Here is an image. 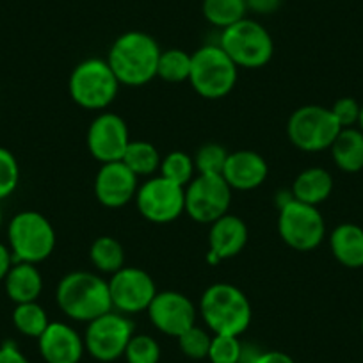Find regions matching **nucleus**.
Segmentation results:
<instances>
[{"label": "nucleus", "instance_id": "cd10ccee", "mask_svg": "<svg viewBox=\"0 0 363 363\" xmlns=\"http://www.w3.org/2000/svg\"><path fill=\"white\" fill-rule=\"evenodd\" d=\"M13 324L22 335L30 338H40L43 331L47 330L50 320H48L47 312L36 301L20 303L13 310Z\"/></svg>", "mask_w": 363, "mask_h": 363}, {"label": "nucleus", "instance_id": "58836bf2", "mask_svg": "<svg viewBox=\"0 0 363 363\" xmlns=\"http://www.w3.org/2000/svg\"><path fill=\"white\" fill-rule=\"evenodd\" d=\"M13 267V255L4 244H0V281L8 277L9 269Z\"/></svg>", "mask_w": 363, "mask_h": 363}, {"label": "nucleus", "instance_id": "7ed1b4c3", "mask_svg": "<svg viewBox=\"0 0 363 363\" xmlns=\"http://www.w3.org/2000/svg\"><path fill=\"white\" fill-rule=\"evenodd\" d=\"M200 312L212 335L240 337L250 328L251 303L239 287L232 284H214L200 299Z\"/></svg>", "mask_w": 363, "mask_h": 363}, {"label": "nucleus", "instance_id": "4468645a", "mask_svg": "<svg viewBox=\"0 0 363 363\" xmlns=\"http://www.w3.org/2000/svg\"><path fill=\"white\" fill-rule=\"evenodd\" d=\"M127 121L114 113H102L91 121L87 130L89 153L102 164L116 162L125 155L130 143Z\"/></svg>", "mask_w": 363, "mask_h": 363}, {"label": "nucleus", "instance_id": "6ab92c4d", "mask_svg": "<svg viewBox=\"0 0 363 363\" xmlns=\"http://www.w3.org/2000/svg\"><path fill=\"white\" fill-rule=\"evenodd\" d=\"M269 174V166L260 153L253 150L232 152L226 159L223 178L232 189L253 191L260 187Z\"/></svg>", "mask_w": 363, "mask_h": 363}, {"label": "nucleus", "instance_id": "a878e982", "mask_svg": "<svg viewBox=\"0 0 363 363\" xmlns=\"http://www.w3.org/2000/svg\"><path fill=\"white\" fill-rule=\"evenodd\" d=\"M203 16L208 23L219 29L233 26L246 18V0H203Z\"/></svg>", "mask_w": 363, "mask_h": 363}, {"label": "nucleus", "instance_id": "a19ab883", "mask_svg": "<svg viewBox=\"0 0 363 363\" xmlns=\"http://www.w3.org/2000/svg\"><path fill=\"white\" fill-rule=\"evenodd\" d=\"M0 225H2V212H0Z\"/></svg>", "mask_w": 363, "mask_h": 363}, {"label": "nucleus", "instance_id": "f704fd0d", "mask_svg": "<svg viewBox=\"0 0 363 363\" xmlns=\"http://www.w3.org/2000/svg\"><path fill=\"white\" fill-rule=\"evenodd\" d=\"M359 111H362V106L351 96H344V99L337 100L331 107V113H333L335 120L338 121L342 128H352L354 125H358Z\"/></svg>", "mask_w": 363, "mask_h": 363}, {"label": "nucleus", "instance_id": "a211bd4d", "mask_svg": "<svg viewBox=\"0 0 363 363\" xmlns=\"http://www.w3.org/2000/svg\"><path fill=\"white\" fill-rule=\"evenodd\" d=\"M247 242V226L240 218L225 214L211 225L208 232V257L212 265L237 257Z\"/></svg>", "mask_w": 363, "mask_h": 363}, {"label": "nucleus", "instance_id": "79ce46f5", "mask_svg": "<svg viewBox=\"0 0 363 363\" xmlns=\"http://www.w3.org/2000/svg\"><path fill=\"white\" fill-rule=\"evenodd\" d=\"M362 333H363V319H362Z\"/></svg>", "mask_w": 363, "mask_h": 363}, {"label": "nucleus", "instance_id": "1a4fd4ad", "mask_svg": "<svg viewBox=\"0 0 363 363\" xmlns=\"http://www.w3.org/2000/svg\"><path fill=\"white\" fill-rule=\"evenodd\" d=\"M132 335H134L132 320L125 313L111 310L87 323L84 333L86 352L102 363L116 362L125 354Z\"/></svg>", "mask_w": 363, "mask_h": 363}, {"label": "nucleus", "instance_id": "473e14b6", "mask_svg": "<svg viewBox=\"0 0 363 363\" xmlns=\"http://www.w3.org/2000/svg\"><path fill=\"white\" fill-rule=\"evenodd\" d=\"M127 363H159L160 345L150 335H132L127 349H125Z\"/></svg>", "mask_w": 363, "mask_h": 363}, {"label": "nucleus", "instance_id": "9d476101", "mask_svg": "<svg viewBox=\"0 0 363 363\" xmlns=\"http://www.w3.org/2000/svg\"><path fill=\"white\" fill-rule=\"evenodd\" d=\"M278 232L284 242L292 250L312 251L324 240L326 223L319 208L292 198L284 207H280Z\"/></svg>", "mask_w": 363, "mask_h": 363}, {"label": "nucleus", "instance_id": "423d86ee", "mask_svg": "<svg viewBox=\"0 0 363 363\" xmlns=\"http://www.w3.org/2000/svg\"><path fill=\"white\" fill-rule=\"evenodd\" d=\"M219 47L235 62L237 68H262L274 54L271 34L262 23L251 18H242L223 29Z\"/></svg>", "mask_w": 363, "mask_h": 363}, {"label": "nucleus", "instance_id": "39448f33", "mask_svg": "<svg viewBox=\"0 0 363 363\" xmlns=\"http://www.w3.org/2000/svg\"><path fill=\"white\" fill-rule=\"evenodd\" d=\"M68 87L77 106L89 111H102L116 99L120 80L107 61L86 59L75 66Z\"/></svg>", "mask_w": 363, "mask_h": 363}, {"label": "nucleus", "instance_id": "6e6552de", "mask_svg": "<svg viewBox=\"0 0 363 363\" xmlns=\"http://www.w3.org/2000/svg\"><path fill=\"white\" fill-rule=\"evenodd\" d=\"M342 127L331 109L323 106H303L292 113L287 134L292 145L303 152H323L331 148Z\"/></svg>", "mask_w": 363, "mask_h": 363}, {"label": "nucleus", "instance_id": "4c0bfd02", "mask_svg": "<svg viewBox=\"0 0 363 363\" xmlns=\"http://www.w3.org/2000/svg\"><path fill=\"white\" fill-rule=\"evenodd\" d=\"M251 363H296L292 356L281 351H260Z\"/></svg>", "mask_w": 363, "mask_h": 363}, {"label": "nucleus", "instance_id": "2f4dec72", "mask_svg": "<svg viewBox=\"0 0 363 363\" xmlns=\"http://www.w3.org/2000/svg\"><path fill=\"white\" fill-rule=\"evenodd\" d=\"M177 340H178V347H180V351L184 352L187 358L203 359L208 356L212 335L208 333L207 330H203V328H200L194 324L193 328H189L187 331H184V333H182Z\"/></svg>", "mask_w": 363, "mask_h": 363}, {"label": "nucleus", "instance_id": "9b49d317", "mask_svg": "<svg viewBox=\"0 0 363 363\" xmlns=\"http://www.w3.org/2000/svg\"><path fill=\"white\" fill-rule=\"evenodd\" d=\"M232 187L223 174H196L186 187V212L201 225H212L228 214Z\"/></svg>", "mask_w": 363, "mask_h": 363}, {"label": "nucleus", "instance_id": "aec40b11", "mask_svg": "<svg viewBox=\"0 0 363 363\" xmlns=\"http://www.w3.org/2000/svg\"><path fill=\"white\" fill-rule=\"evenodd\" d=\"M4 284L9 299L15 301L16 305L38 301L41 291H43V277H41L40 269L36 267V264H29V262H16L9 269Z\"/></svg>", "mask_w": 363, "mask_h": 363}, {"label": "nucleus", "instance_id": "0eeeda50", "mask_svg": "<svg viewBox=\"0 0 363 363\" xmlns=\"http://www.w3.org/2000/svg\"><path fill=\"white\" fill-rule=\"evenodd\" d=\"M8 235L16 262L38 264L54 253L55 230L40 212L23 211L16 214L9 225Z\"/></svg>", "mask_w": 363, "mask_h": 363}, {"label": "nucleus", "instance_id": "5701e85b", "mask_svg": "<svg viewBox=\"0 0 363 363\" xmlns=\"http://www.w3.org/2000/svg\"><path fill=\"white\" fill-rule=\"evenodd\" d=\"M330 150L338 169L345 173L363 169V132L359 128H342Z\"/></svg>", "mask_w": 363, "mask_h": 363}, {"label": "nucleus", "instance_id": "393cba45", "mask_svg": "<svg viewBox=\"0 0 363 363\" xmlns=\"http://www.w3.org/2000/svg\"><path fill=\"white\" fill-rule=\"evenodd\" d=\"M160 153L152 143L130 141L128 143L121 162L135 174V177H150L160 167Z\"/></svg>", "mask_w": 363, "mask_h": 363}, {"label": "nucleus", "instance_id": "e433bc0d", "mask_svg": "<svg viewBox=\"0 0 363 363\" xmlns=\"http://www.w3.org/2000/svg\"><path fill=\"white\" fill-rule=\"evenodd\" d=\"M281 6V0H246L247 11L255 15H272Z\"/></svg>", "mask_w": 363, "mask_h": 363}, {"label": "nucleus", "instance_id": "dca6fc26", "mask_svg": "<svg viewBox=\"0 0 363 363\" xmlns=\"http://www.w3.org/2000/svg\"><path fill=\"white\" fill-rule=\"evenodd\" d=\"M138 178L121 160L102 164L95 178L96 200L104 207H123L138 194Z\"/></svg>", "mask_w": 363, "mask_h": 363}, {"label": "nucleus", "instance_id": "c756f323", "mask_svg": "<svg viewBox=\"0 0 363 363\" xmlns=\"http://www.w3.org/2000/svg\"><path fill=\"white\" fill-rule=\"evenodd\" d=\"M230 152L218 143H207L196 152L194 166L198 174H223Z\"/></svg>", "mask_w": 363, "mask_h": 363}, {"label": "nucleus", "instance_id": "ea45409f", "mask_svg": "<svg viewBox=\"0 0 363 363\" xmlns=\"http://www.w3.org/2000/svg\"><path fill=\"white\" fill-rule=\"evenodd\" d=\"M358 127H359V130L363 132V106H362V111H359V120H358Z\"/></svg>", "mask_w": 363, "mask_h": 363}, {"label": "nucleus", "instance_id": "20e7f679", "mask_svg": "<svg viewBox=\"0 0 363 363\" xmlns=\"http://www.w3.org/2000/svg\"><path fill=\"white\" fill-rule=\"evenodd\" d=\"M239 68L219 45H205L193 54L189 82L207 100L225 99L237 84Z\"/></svg>", "mask_w": 363, "mask_h": 363}, {"label": "nucleus", "instance_id": "2eb2a0df", "mask_svg": "<svg viewBox=\"0 0 363 363\" xmlns=\"http://www.w3.org/2000/svg\"><path fill=\"white\" fill-rule=\"evenodd\" d=\"M146 312L160 333L174 338L196 324V306L186 294L177 291L157 292Z\"/></svg>", "mask_w": 363, "mask_h": 363}, {"label": "nucleus", "instance_id": "f3484780", "mask_svg": "<svg viewBox=\"0 0 363 363\" xmlns=\"http://www.w3.org/2000/svg\"><path fill=\"white\" fill-rule=\"evenodd\" d=\"M41 358L47 363H79L86 352L84 338L66 323H50L38 338Z\"/></svg>", "mask_w": 363, "mask_h": 363}, {"label": "nucleus", "instance_id": "b1692460", "mask_svg": "<svg viewBox=\"0 0 363 363\" xmlns=\"http://www.w3.org/2000/svg\"><path fill=\"white\" fill-rule=\"evenodd\" d=\"M89 258L99 271L114 274L125 267V247L114 237L102 235L91 244Z\"/></svg>", "mask_w": 363, "mask_h": 363}, {"label": "nucleus", "instance_id": "f8f14e48", "mask_svg": "<svg viewBox=\"0 0 363 363\" xmlns=\"http://www.w3.org/2000/svg\"><path fill=\"white\" fill-rule=\"evenodd\" d=\"M135 201L143 218L166 225L186 212V189L159 174L139 186Z\"/></svg>", "mask_w": 363, "mask_h": 363}, {"label": "nucleus", "instance_id": "ddd939ff", "mask_svg": "<svg viewBox=\"0 0 363 363\" xmlns=\"http://www.w3.org/2000/svg\"><path fill=\"white\" fill-rule=\"evenodd\" d=\"M109 291L113 310L125 315L146 312L150 303L159 292L148 272L139 267H127V265L111 277Z\"/></svg>", "mask_w": 363, "mask_h": 363}, {"label": "nucleus", "instance_id": "c85d7f7f", "mask_svg": "<svg viewBox=\"0 0 363 363\" xmlns=\"http://www.w3.org/2000/svg\"><path fill=\"white\" fill-rule=\"evenodd\" d=\"M159 174L166 180L173 182L177 186L186 189L194 177H196V166L194 159L186 152H171L160 160Z\"/></svg>", "mask_w": 363, "mask_h": 363}, {"label": "nucleus", "instance_id": "412c9836", "mask_svg": "<svg viewBox=\"0 0 363 363\" xmlns=\"http://www.w3.org/2000/svg\"><path fill=\"white\" fill-rule=\"evenodd\" d=\"M330 247L344 267H363V228L354 223H342L331 232Z\"/></svg>", "mask_w": 363, "mask_h": 363}, {"label": "nucleus", "instance_id": "7c9ffc66", "mask_svg": "<svg viewBox=\"0 0 363 363\" xmlns=\"http://www.w3.org/2000/svg\"><path fill=\"white\" fill-rule=\"evenodd\" d=\"M242 342L235 335H212L208 356L211 363H240Z\"/></svg>", "mask_w": 363, "mask_h": 363}, {"label": "nucleus", "instance_id": "bb28decb", "mask_svg": "<svg viewBox=\"0 0 363 363\" xmlns=\"http://www.w3.org/2000/svg\"><path fill=\"white\" fill-rule=\"evenodd\" d=\"M193 54H187L180 48H169L160 52L159 65H157V77L171 84L189 80Z\"/></svg>", "mask_w": 363, "mask_h": 363}, {"label": "nucleus", "instance_id": "f03ea898", "mask_svg": "<svg viewBox=\"0 0 363 363\" xmlns=\"http://www.w3.org/2000/svg\"><path fill=\"white\" fill-rule=\"evenodd\" d=\"M57 305L69 319L91 323L113 310L109 281L95 272H69L57 285Z\"/></svg>", "mask_w": 363, "mask_h": 363}, {"label": "nucleus", "instance_id": "72a5a7b5", "mask_svg": "<svg viewBox=\"0 0 363 363\" xmlns=\"http://www.w3.org/2000/svg\"><path fill=\"white\" fill-rule=\"evenodd\" d=\"M20 180V167L9 150L0 148V200L8 198L16 189Z\"/></svg>", "mask_w": 363, "mask_h": 363}, {"label": "nucleus", "instance_id": "4be33fe9", "mask_svg": "<svg viewBox=\"0 0 363 363\" xmlns=\"http://www.w3.org/2000/svg\"><path fill=\"white\" fill-rule=\"evenodd\" d=\"M333 191V177L324 167H308L296 177L292 184V196L301 203L313 205L326 201Z\"/></svg>", "mask_w": 363, "mask_h": 363}, {"label": "nucleus", "instance_id": "f257e3e1", "mask_svg": "<svg viewBox=\"0 0 363 363\" xmlns=\"http://www.w3.org/2000/svg\"><path fill=\"white\" fill-rule=\"evenodd\" d=\"M160 52L159 43L150 34L130 30L114 41L107 62L120 84L139 87L157 77Z\"/></svg>", "mask_w": 363, "mask_h": 363}, {"label": "nucleus", "instance_id": "c9c22d12", "mask_svg": "<svg viewBox=\"0 0 363 363\" xmlns=\"http://www.w3.org/2000/svg\"><path fill=\"white\" fill-rule=\"evenodd\" d=\"M0 363H30L27 356L13 342L0 344Z\"/></svg>", "mask_w": 363, "mask_h": 363}]
</instances>
